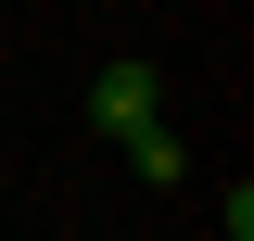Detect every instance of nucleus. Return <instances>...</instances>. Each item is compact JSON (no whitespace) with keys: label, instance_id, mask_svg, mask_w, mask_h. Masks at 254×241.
Masks as SVG:
<instances>
[{"label":"nucleus","instance_id":"nucleus-2","mask_svg":"<svg viewBox=\"0 0 254 241\" xmlns=\"http://www.w3.org/2000/svg\"><path fill=\"white\" fill-rule=\"evenodd\" d=\"M127 165H140V178H153V190H165V178H178V165H190V152H178V140H165V127H140V140H127Z\"/></svg>","mask_w":254,"mask_h":241},{"label":"nucleus","instance_id":"nucleus-1","mask_svg":"<svg viewBox=\"0 0 254 241\" xmlns=\"http://www.w3.org/2000/svg\"><path fill=\"white\" fill-rule=\"evenodd\" d=\"M89 115L115 127V140H140V127H165V76L153 63H102L89 76Z\"/></svg>","mask_w":254,"mask_h":241}]
</instances>
